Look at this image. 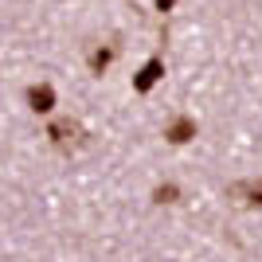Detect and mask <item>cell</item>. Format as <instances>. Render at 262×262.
<instances>
[{
	"label": "cell",
	"mask_w": 262,
	"mask_h": 262,
	"mask_svg": "<svg viewBox=\"0 0 262 262\" xmlns=\"http://www.w3.org/2000/svg\"><path fill=\"white\" fill-rule=\"evenodd\" d=\"M227 200H235L239 208H262V180H235V184H227Z\"/></svg>",
	"instance_id": "cell-1"
},
{
	"label": "cell",
	"mask_w": 262,
	"mask_h": 262,
	"mask_svg": "<svg viewBox=\"0 0 262 262\" xmlns=\"http://www.w3.org/2000/svg\"><path fill=\"white\" fill-rule=\"evenodd\" d=\"M161 75H164V59H161V55H153V59L133 75V90H137V94H149V90L161 82Z\"/></svg>",
	"instance_id": "cell-2"
},
{
	"label": "cell",
	"mask_w": 262,
	"mask_h": 262,
	"mask_svg": "<svg viewBox=\"0 0 262 262\" xmlns=\"http://www.w3.org/2000/svg\"><path fill=\"white\" fill-rule=\"evenodd\" d=\"M78 125L71 118H59V121H51V129H47V137H55V145L59 149H71V145H78Z\"/></svg>",
	"instance_id": "cell-3"
},
{
	"label": "cell",
	"mask_w": 262,
	"mask_h": 262,
	"mask_svg": "<svg viewBox=\"0 0 262 262\" xmlns=\"http://www.w3.org/2000/svg\"><path fill=\"white\" fill-rule=\"evenodd\" d=\"M28 106H32L35 114H51L55 110V90L47 86V82H35V86L28 90Z\"/></svg>",
	"instance_id": "cell-4"
},
{
	"label": "cell",
	"mask_w": 262,
	"mask_h": 262,
	"mask_svg": "<svg viewBox=\"0 0 262 262\" xmlns=\"http://www.w3.org/2000/svg\"><path fill=\"white\" fill-rule=\"evenodd\" d=\"M164 137H168L172 145H184V141H192V137H196V121L180 114V118H172V125L164 129Z\"/></svg>",
	"instance_id": "cell-5"
},
{
	"label": "cell",
	"mask_w": 262,
	"mask_h": 262,
	"mask_svg": "<svg viewBox=\"0 0 262 262\" xmlns=\"http://www.w3.org/2000/svg\"><path fill=\"white\" fill-rule=\"evenodd\" d=\"M110 59H114V51H110V47H98V51H90V71H94V75H102V71L110 67Z\"/></svg>",
	"instance_id": "cell-6"
},
{
	"label": "cell",
	"mask_w": 262,
	"mask_h": 262,
	"mask_svg": "<svg viewBox=\"0 0 262 262\" xmlns=\"http://www.w3.org/2000/svg\"><path fill=\"white\" fill-rule=\"evenodd\" d=\"M153 200H157V204H176V200H180V188H176V184H161L153 192Z\"/></svg>",
	"instance_id": "cell-7"
},
{
	"label": "cell",
	"mask_w": 262,
	"mask_h": 262,
	"mask_svg": "<svg viewBox=\"0 0 262 262\" xmlns=\"http://www.w3.org/2000/svg\"><path fill=\"white\" fill-rule=\"evenodd\" d=\"M172 4H176V0H157V8H161V12H168Z\"/></svg>",
	"instance_id": "cell-8"
}]
</instances>
